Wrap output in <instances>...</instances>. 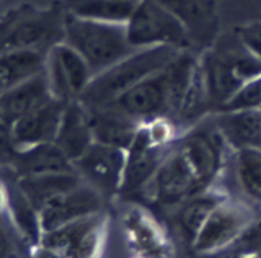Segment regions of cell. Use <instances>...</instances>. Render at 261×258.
Segmentation results:
<instances>
[{
	"label": "cell",
	"instance_id": "3957f363",
	"mask_svg": "<svg viewBox=\"0 0 261 258\" xmlns=\"http://www.w3.org/2000/svg\"><path fill=\"white\" fill-rule=\"evenodd\" d=\"M87 61L72 46H59L53 49L47 64L46 79L56 100L72 101L90 82Z\"/></svg>",
	"mask_w": 261,
	"mask_h": 258
},
{
	"label": "cell",
	"instance_id": "9c48e42d",
	"mask_svg": "<svg viewBox=\"0 0 261 258\" xmlns=\"http://www.w3.org/2000/svg\"><path fill=\"white\" fill-rule=\"evenodd\" d=\"M15 183L23 191V195L28 198L33 208L39 213L53 199L84 183V178L75 170V172H56V173L18 176V180Z\"/></svg>",
	"mask_w": 261,
	"mask_h": 258
},
{
	"label": "cell",
	"instance_id": "5b68a950",
	"mask_svg": "<svg viewBox=\"0 0 261 258\" xmlns=\"http://www.w3.org/2000/svg\"><path fill=\"white\" fill-rule=\"evenodd\" d=\"M67 101L53 98L43 107L33 110L10 127L8 138L12 149H24L44 142H54Z\"/></svg>",
	"mask_w": 261,
	"mask_h": 258
},
{
	"label": "cell",
	"instance_id": "2e32d148",
	"mask_svg": "<svg viewBox=\"0 0 261 258\" xmlns=\"http://www.w3.org/2000/svg\"><path fill=\"white\" fill-rule=\"evenodd\" d=\"M209 209H211V206L206 203V201H199V203H194L193 206H190L186 209L185 216H183L185 227L191 234H196L201 229L202 222L206 221Z\"/></svg>",
	"mask_w": 261,
	"mask_h": 258
},
{
	"label": "cell",
	"instance_id": "9a60e30c",
	"mask_svg": "<svg viewBox=\"0 0 261 258\" xmlns=\"http://www.w3.org/2000/svg\"><path fill=\"white\" fill-rule=\"evenodd\" d=\"M240 173L245 187H247L253 195L261 196V157L256 154H247L242 156L240 160Z\"/></svg>",
	"mask_w": 261,
	"mask_h": 258
},
{
	"label": "cell",
	"instance_id": "ac0fdd59",
	"mask_svg": "<svg viewBox=\"0 0 261 258\" xmlns=\"http://www.w3.org/2000/svg\"><path fill=\"white\" fill-rule=\"evenodd\" d=\"M2 133H7V131H5V129H2V127H0V144L4 142V139H2V136H4V134H2ZM2 146H4V144H2Z\"/></svg>",
	"mask_w": 261,
	"mask_h": 258
},
{
	"label": "cell",
	"instance_id": "7a4b0ae2",
	"mask_svg": "<svg viewBox=\"0 0 261 258\" xmlns=\"http://www.w3.org/2000/svg\"><path fill=\"white\" fill-rule=\"evenodd\" d=\"M67 38L70 46L93 72L105 70L122 59L127 47V31L111 21L79 18L69 23Z\"/></svg>",
	"mask_w": 261,
	"mask_h": 258
},
{
	"label": "cell",
	"instance_id": "8992f818",
	"mask_svg": "<svg viewBox=\"0 0 261 258\" xmlns=\"http://www.w3.org/2000/svg\"><path fill=\"white\" fill-rule=\"evenodd\" d=\"M73 167L95 190H114L122 182L126 159L119 147L93 142Z\"/></svg>",
	"mask_w": 261,
	"mask_h": 258
},
{
	"label": "cell",
	"instance_id": "ba28073f",
	"mask_svg": "<svg viewBox=\"0 0 261 258\" xmlns=\"http://www.w3.org/2000/svg\"><path fill=\"white\" fill-rule=\"evenodd\" d=\"M93 142L88 108L80 101H67L54 144L73 164L85 154Z\"/></svg>",
	"mask_w": 261,
	"mask_h": 258
},
{
	"label": "cell",
	"instance_id": "6da1fadb",
	"mask_svg": "<svg viewBox=\"0 0 261 258\" xmlns=\"http://www.w3.org/2000/svg\"><path fill=\"white\" fill-rule=\"evenodd\" d=\"M168 47H152V49L136 54L134 58L113 64L101 74L92 79L85 90L79 96V101L87 108H100L133 88L168 59Z\"/></svg>",
	"mask_w": 261,
	"mask_h": 258
},
{
	"label": "cell",
	"instance_id": "277c9868",
	"mask_svg": "<svg viewBox=\"0 0 261 258\" xmlns=\"http://www.w3.org/2000/svg\"><path fill=\"white\" fill-rule=\"evenodd\" d=\"M101 206V199L92 185L82 183L64 195L53 199L47 206H44L39 214L41 234L59 229L62 225L93 216Z\"/></svg>",
	"mask_w": 261,
	"mask_h": 258
},
{
	"label": "cell",
	"instance_id": "4fadbf2b",
	"mask_svg": "<svg viewBox=\"0 0 261 258\" xmlns=\"http://www.w3.org/2000/svg\"><path fill=\"white\" fill-rule=\"evenodd\" d=\"M159 193L163 199H176L190 188L191 185V172L186 165V160L175 159L162 168L159 176Z\"/></svg>",
	"mask_w": 261,
	"mask_h": 258
},
{
	"label": "cell",
	"instance_id": "52a82bcc",
	"mask_svg": "<svg viewBox=\"0 0 261 258\" xmlns=\"http://www.w3.org/2000/svg\"><path fill=\"white\" fill-rule=\"evenodd\" d=\"M53 98L54 96L49 88L46 74L43 72L15 85L0 95V127L5 129L8 134L16 121L27 116L33 110L43 107Z\"/></svg>",
	"mask_w": 261,
	"mask_h": 258
},
{
	"label": "cell",
	"instance_id": "7c38bea8",
	"mask_svg": "<svg viewBox=\"0 0 261 258\" xmlns=\"http://www.w3.org/2000/svg\"><path fill=\"white\" fill-rule=\"evenodd\" d=\"M41 72V58L33 51L21 49L0 54V95Z\"/></svg>",
	"mask_w": 261,
	"mask_h": 258
},
{
	"label": "cell",
	"instance_id": "30bf717a",
	"mask_svg": "<svg viewBox=\"0 0 261 258\" xmlns=\"http://www.w3.org/2000/svg\"><path fill=\"white\" fill-rule=\"evenodd\" d=\"M12 162L20 176L56 172H75L73 164L65 157L64 152L54 142H44L24 149H15Z\"/></svg>",
	"mask_w": 261,
	"mask_h": 258
},
{
	"label": "cell",
	"instance_id": "8fae6325",
	"mask_svg": "<svg viewBox=\"0 0 261 258\" xmlns=\"http://www.w3.org/2000/svg\"><path fill=\"white\" fill-rule=\"evenodd\" d=\"M245 222V216L235 208H220L212 213L199 234V248H212L230 240Z\"/></svg>",
	"mask_w": 261,
	"mask_h": 258
},
{
	"label": "cell",
	"instance_id": "e0dca14e",
	"mask_svg": "<svg viewBox=\"0 0 261 258\" xmlns=\"http://www.w3.org/2000/svg\"><path fill=\"white\" fill-rule=\"evenodd\" d=\"M31 258H67V256H64L62 253L56 252V250H51V248H46V247L39 245V248L31 255Z\"/></svg>",
	"mask_w": 261,
	"mask_h": 258
},
{
	"label": "cell",
	"instance_id": "5bb4252c",
	"mask_svg": "<svg viewBox=\"0 0 261 258\" xmlns=\"http://www.w3.org/2000/svg\"><path fill=\"white\" fill-rule=\"evenodd\" d=\"M21 240L8 214L0 216V258H21Z\"/></svg>",
	"mask_w": 261,
	"mask_h": 258
}]
</instances>
